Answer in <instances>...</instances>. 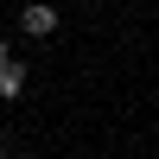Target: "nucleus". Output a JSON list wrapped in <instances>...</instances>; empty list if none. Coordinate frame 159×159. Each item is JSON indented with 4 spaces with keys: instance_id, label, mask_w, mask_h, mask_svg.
<instances>
[{
    "instance_id": "nucleus-1",
    "label": "nucleus",
    "mask_w": 159,
    "mask_h": 159,
    "mask_svg": "<svg viewBox=\"0 0 159 159\" xmlns=\"http://www.w3.org/2000/svg\"><path fill=\"white\" fill-rule=\"evenodd\" d=\"M19 32L25 38H51V32H57V7H25L19 13Z\"/></svg>"
},
{
    "instance_id": "nucleus-3",
    "label": "nucleus",
    "mask_w": 159,
    "mask_h": 159,
    "mask_svg": "<svg viewBox=\"0 0 159 159\" xmlns=\"http://www.w3.org/2000/svg\"><path fill=\"white\" fill-rule=\"evenodd\" d=\"M7 64H13V51H7V38H0V70H7Z\"/></svg>"
},
{
    "instance_id": "nucleus-2",
    "label": "nucleus",
    "mask_w": 159,
    "mask_h": 159,
    "mask_svg": "<svg viewBox=\"0 0 159 159\" xmlns=\"http://www.w3.org/2000/svg\"><path fill=\"white\" fill-rule=\"evenodd\" d=\"M19 89H25V64H19V57H13V64H7V70H0V96H7V102H13V96H19Z\"/></svg>"
}]
</instances>
